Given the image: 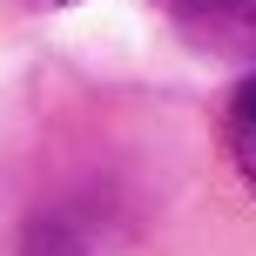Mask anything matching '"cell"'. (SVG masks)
Returning <instances> with one entry per match:
<instances>
[{"instance_id":"obj_1","label":"cell","mask_w":256,"mask_h":256,"mask_svg":"<svg viewBox=\"0 0 256 256\" xmlns=\"http://www.w3.org/2000/svg\"><path fill=\"white\" fill-rule=\"evenodd\" d=\"M162 7L202 40H230V34H243L256 20V0H162Z\"/></svg>"},{"instance_id":"obj_2","label":"cell","mask_w":256,"mask_h":256,"mask_svg":"<svg viewBox=\"0 0 256 256\" xmlns=\"http://www.w3.org/2000/svg\"><path fill=\"white\" fill-rule=\"evenodd\" d=\"M222 142H230V162L243 168V182L256 189V74L230 94V115H222Z\"/></svg>"},{"instance_id":"obj_3","label":"cell","mask_w":256,"mask_h":256,"mask_svg":"<svg viewBox=\"0 0 256 256\" xmlns=\"http://www.w3.org/2000/svg\"><path fill=\"white\" fill-rule=\"evenodd\" d=\"M0 256H88V250H81L74 230H61V222H27Z\"/></svg>"},{"instance_id":"obj_4","label":"cell","mask_w":256,"mask_h":256,"mask_svg":"<svg viewBox=\"0 0 256 256\" xmlns=\"http://www.w3.org/2000/svg\"><path fill=\"white\" fill-rule=\"evenodd\" d=\"M48 7H74V0H48Z\"/></svg>"}]
</instances>
